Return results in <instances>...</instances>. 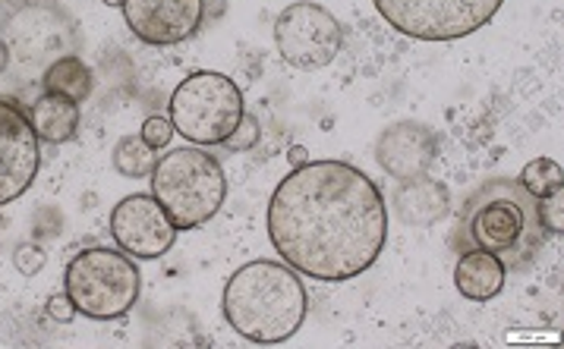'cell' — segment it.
Instances as JSON below:
<instances>
[{"label": "cell", "instance_id": "cell-1", "mask_svg": "<svg viewBox=\"0 0 564 349\" xmlns=\"http://www.w3.org/2000/svg\"><path fill=\"white\" fill-rule=\"evenodd\" d=\"M274 252L303 277L341 284L379 262L388 242L382 189L347 161H306L268 202Z\"/></svg>", "mask_w": 564, "mask_h": 349}, {"label": "cell", "instance_id": "cell-2", "mask_svg": "<svg viewBox=\"0 0 564 349\" xmlns=\"http://www.w3.org/2000/svg\"><path fill=\"white\" fill-rule=\"evenodd\" d=\"M549 230L542 227L536 199L511 176H492L476 186L464 202L454 242L461 252L482 249L505 264V271H527L542 255Z\"/></svg>", "mask_w": 564, "mask_h": 349}, {"label": "cell", "instance_id": "cell-3", "mask_svg": "<svg viewBox=\"0 0 564 349\" xmlns=\"http://www.w3.org/2000/svg\"><path fill=\"white\" fill-rule=\"evenodd\" d=\"M221 309L243 340L271 347L291 340L303 327L309 296L291 264L259 259L231 274Z\"/></svg>", "mask_w": 564, "mask_h": 349}, {"label": "cell", "instance_id": "cell-4", "mask_svg": "<svg viewBox=\"0 0 564 349\" xmlns=\"http://www.w3.org/2000/svg\"><path fill=\"white\" fill-rule=\"evenodd\" d=\"M151 199L164 208L180 230H196L208 224L228 196V176L221 161L199 146H183L155 158Z\"/></svg>", "mask_w": 564, "mask_h": 349}, {"label": "cell", "instance_id": "cell-5", "mask_svg": "<svg viewBox=\"0 0 564 349\" xmlns=\"http://www.w3.org/2000/svg\"><path fill=\"white\" fill-rule=\"evenodd\" d=\"M63 290L76 315L95 321L123 319L143 290V274L136 262L111 246H91L73 255L63 271Z\"/></svg>", "mask_w": 564, "mask_h": 349}, {"label": "cell", "instance_id": "cell-6", "mask_svg": "<svg viewBox=\"0 0 564 349\" xmlns=\"http://www.w3.org/2000/svg\"><path fill=\"white\" fill-rule=\"evenodd\" d=\"M243 91L214 70L189 73L171 95V126L193 146H224L243 120Z\"/></svg>", "mask_w": 564, "mask_h": 349}, {"label": "cell", "instance_id": "cell-7", "mask_svg": "<svg viewBox=\"0 0 564 349\" xmlns=\"http://www.w3.org/2000/svg\"><path fill=\"white\" fill-rule=\"evenodd\" d=\"M388 26L416 41L467 38L502 10L505 0H372Z\"/></svg>", "mask_w": 564, "mask_h": 349}, {"label": "cell", "instance_id": "cell-8", "mask_svg": "<svg viewBox=\"0 0 564 349\" xmlns=\"http://www.w3.org/2000/svg\"><path fill=\"white\" fill-rule=\"evenodd\" d=\"M274 45L287 66L316 73L341 54L344 32L322 3H291L274 20Z\"/></svg>", "mask_w": 564, "mask_h": 349}, {"label": "cell", "instance_id": "cell-9", "mask_svg": "<svg viewBox=\"0 0 564 349\" xmlns=\"http://www.w3.org/2000/svg\"><path fill=\"white\" fill-rule=\"evenodd\" d=\"M111 236L120 252H126L130 259H161L164 252H171L177 227L151 196L136 192L114 204Z\"/></svg>", "mask_w": 564, "mask_h": 349}, {"label": "cell", "instance_id": "cell-10", "mask_svg": "<svg viewBox=\"0 0 564 349\" xmlns=\"http://www.w3.org/2000/svg\"><path fill=\"white\" fill-rule=\"evenodd\" d=\"M41 167V146L29 116L0 98V208L29 192Z\"/></svg>", "mask_w": 564, "mask_h": 349}, {"label": "cell", "instance_id": "cell-11", "mask_svg": "<svg viewBox=\"0 0 564 349\" xmlns=\"http://www.w3.org/2000/svg\"><path fill=\"white\" fill-rule=\"evenodd\" d=\"M130 32L151 48H171L193 38L206 20V0H123Z\"/></svg>", "mask_w": 564, "mask_h": 349}, {"label": "cell", "instance_id": "cell-12", "mask_svg": "<svg viewBox=\"0 0 564 349\" xmlns=\"http://www.w3.org/2000/svg\"><path fill=\"white\" fill-rule=\"evenodd\" d=\"M439 151L436 133L422 123H394L385 129L376 142V161L388 176L401 179H414L429 171L432 158Z\"/></svg>", "mask_w": 564, "mask_h": 349}, {"label": "cell", "instance_id": "cell-13", "mask_svg": "<svg viewBox=\"0 0 564 349\" xmlns=\"http://www.w3.org/2000/svg\"><path fill=\"white\" fill-rule=\"evenodd\" d=\"M391 202H394V214L407 227H432L447 214V189L439 179L422 174L414 179H401Z\"/></svg>", "mask_w": 564, "mask_h": 349}, {"label": "cell", "instance_id": "cell-14", "mask_svg": "<svg viewBox=\"0 0 564 349\" xmlns=\"http://www.w3.org/2000/svg\"><path fill=\"white\" fill-rule=\"evenodd\" d=\"M507 271L495 255L482 249H467L461 252L457 267H454V287L470 302H489L505 290Z\"/></svg>", "mask_w": 564, "mask_h": 349}, {"label": "cell", "instance_id": "cell-15", "mask_svg": "<svg viewBox=\"0 0 564 349\" xmlns=\"http://www.w3.org/2000/svg\"><path fill=\"white\" fill-rule=\"evenodd\" d=\"M29 123L38 136V142H70L76 136V126H79V104L63 98V95H51L45 91L29 111Z\"/></svg>", "mask_w": 564, "mask_h": 349}, {"label": "cell", "instance_id": "cell-16", "mask_svg": "<svg viewBox=\"0 0 564 349\" xmlns=\"http://www.w3.org/2000/svg\"><path fill=\"white\" fill-rule=\"evenodd\" d=\"M45 91L51 95H63L70 101H86L91 91V70L79 58L66 54V58H58L48 73H45Z\"/></svg>", "mask_w": 564, "mask_h": 349}, {"label": "cell", "instance_id": "cell-17", "mask_svg": "<svg viewBox=\"0 0 564 349\" xmlns=\"http://www.w3.org/2000/svg\"><path fill=\"white\" fill-rule=\"evenodd\" d=\"M155 148L143 142V136H123L114 148V171L126 179H139L149 176L155 167Z\"/></svg>", "mask_w": 564, "mask_h": 349}, {"label": "cell", "instance_id": "cell-18", "mask_svg": "<svg viewBox=\"0 0 564 349\" xmlns=\"http://www.w3.org/2000/svg\"><path fill=\"white\" fill-rule=\"evenodd\" d=\"M517 183L534 196V199H545V196H555V192H562L564 189V171L559 161H552V158H536L530 161L520 176H517Z\"/></svg>", "mask_w": 564, "mask_h": 349}, {"label": "cell", "instance_id": "cell-19", "mask_svg": "<svg viewBox=\"0 0 564 349\" xmlns=\"http://www.w3.org/2000/svg\"><path fill=\"white\" fill-rule=\"evenodd\" d=\"M45 264H48V252H45L38 242H20V246H16V252H13V267H16L23 277H35Z\"/></svg>", "mask_w": 564, "mask_h": 349}, {"label": "cell", "instance_id": "cell-20", "mask_svg": "<svg viewBox=\"0 0 564 349\" xmlns=\"http://www.w3.org/2000/svg\"><path fill=\"white\" fill-rule=\"evenodd\" d=\"M143 142L155 151H161V148L171 146V139H174V126H171V120L168 116H149L146 123H143Z\"/></svg>", "mask_w": 564, "mask_h": 349}, {"label": "cell", "instance_id": "cell-21", "mask_svg": "<svg viewBox=\"0 0 564 349\" xmlns=\"http://www.w3.org/2000/svg\"><path fill=\"white\" fill-rule=\"evenodd\" d=\"M536 204H539V217H542V227H545L549 233H562L564 230V217H562L564 189H562V192H555V196L536 199Z\"/></svg>", "mask_w": 564, "mask_h": 349}, {"label": "cell", "instance_id": "cell-22", "mask_svg": "<svg viewBox=\"0 0 564 349\" xmlns=\"http://www.w3.org/2000/svg\"><path fill=\"white\" fill-rule=\"evenodd\" d=\"M256 139H259V126H256V120L243 114L240 126L234 129V136H231V139L224 142V146H231L234 151H249V148L256 146Z\"/></svg>", "mask_w": 564, "mask_h": 349}, {"label": "cell", "instance_id": "cell-23", "mask_svg": "<svg viewBox=\"0 0 564 349\" xmlns=\"http://www.w3.org/2000/svg\"><path fill=\"white\" fill-rule=\"evenodd\" d=\"M48 315H51L54 321H63V324H66V321L76 319V309H73V302H70L66 296H54V299L48 302Z\"/></svg>", "mask_w": 564, "mask_h": 349}, {"label": "cell", "instance_id": "cell-24", "mask_svg": "<svg viewBox=\"0 0 564 349\" xmlns=\"http://www.w3.org/2000/svg\"><path fill=\"white\" fill-rule=\"evenodd\" d=\"M7 66H10V48H7V41H0V76L7 73Z\"/></svg>", "mask_w": 564, "mask_h": 349}, {"label": "cell", "instance_id": "cell-25", "mask_svg": "<svg viewBox=\"0 0 564 349\" xmlns=\"http://www.w3.org/2000/svg\"><path fill=\"white\" fill-rule=\"evenodd\" d=\"M291 158H294V164H297V167H299V164H306V148H294V151H291Z\"/></svg>", "mask_w": 564, "mask_h": 349}, {"label": "cell", "instance_id": "cell-26", "mask_svg": "<svg viewBox=\"0 0 564 349\" xmlns=\"http://www.w3.org/2000/svg\"><path fill=\"white\" fill-rule=\"evenodd\" d=\"M101 3H108V7H120L123 0H101Z\"/></svg>", "mask_w": 564, "mask_h": 349}]
</instances>
